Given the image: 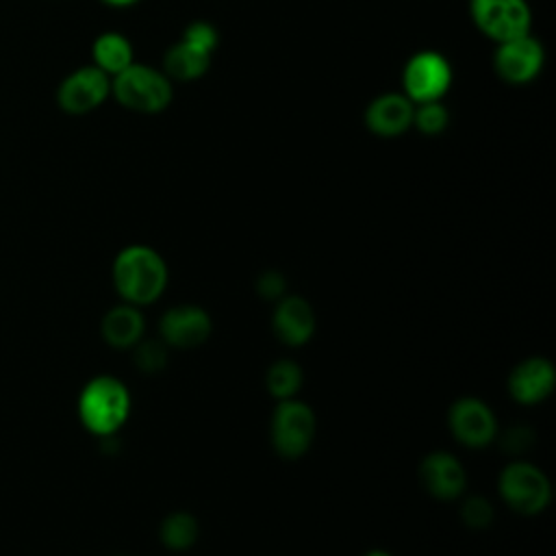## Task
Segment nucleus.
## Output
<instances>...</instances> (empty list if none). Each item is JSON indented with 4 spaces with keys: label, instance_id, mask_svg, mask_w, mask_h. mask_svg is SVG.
<instances>
[{
    "label": "nucleus",
    "instance_id": "obj_1",
    "mask_svg": "<svg viewBox=\"0 0 556 556\" xmlns=\"http://www.w3.org/2000/svg\"><path fill=\"white\" fill-rule=\"evenodd\" d=\"M111 278L124 302L146 306L163 295L169 274L165 258L154 248L130 243L115 254Z\"/></svg>",
    "mask_w": 556,
    "mask_h": 556
},
{
    "label": "nucleus",
    "instance_id": "obj_2",
    "mask_svg": "<svg viewBox=\"0 0 556 556\" xmlns=\"http://www.w3.org/2000/svg\"><path fill=\"white\" fill-rule=\"evenodd\" d=\"M130 391L128 387L111 376H93L78 393L76 410L83 428L93 437H113L130 415Z\"/></svg>",
    "mask_w": 556,
    "mask_h": 556
},
{
    "label": "nucleus",
    "instance_id": "obj_3",
    "mask_svg": "<svg viewBox=\"0 0 556 556\" xmlns=\"http://www.w3.org/2000/svg\"><path fill=\"white\" fill-rule=\"evenodd\" d=\"M111 98L135 113H161L172 104L174 83L163 70L135 61L111 78Z\"/></svg>",
    "mask_w": 556,
    "mask_h": 556
},
{
    "label": "nucleus",
    "instance_id": "obj_4",
    "mask_svg": "<svg viewBox=\"0 0 556 556\" xmlns=\"http://www.w3.org/2000/svg\"><path fill=\"white\" fill-rule=\"evenodd\" d=\"M497 493L519 515H539L552 500V484L543 469L528 460L508 463L497 478Z\"/></svg>",
    "mask_w": 556,
    "mask_h": 556
},
{
    "label": "nucleus",
    "instance_id": "obj_5",
    "mask_svg": "<svg viewBox=\"0 0 556 556\" xmlns=\"http://www.w3.org/2000/svg\"><path fill=\"white\" fill-rule=\"evenodd\" d=\"M315 413L306 402L298 397L280 400L269 421V439L274 450L289 460L304 456L315 439Z\"/></svg>",
    "mask_w": 556,
    "mask_h": 556
},
{
    "label": "nucleus",
    "instance_id": "obj_6",
    "mask_svg": "<svg viewBox=\"0 0 556 556\" xmlns=\"http://www.w3.org/2000/svg\"><path fill=\"white\" fill-rule=\"evenodd\" d=\"M452 65L447 56L437 50L415 52L402 70V93L413 102L443 100L452 87Z\"/></svg>",
    "mask_w": 556,
    "mask_h": 556
},
{
    "label": "nucleus",
    "instance_id": "obj_7",
    "mask_svg": "<svg viewBox=\"0 0 556 556\" xmlns=\"http://www.w3.org/2000/svg\"><path fill=\"white\" fill-rule=\"evenodd\" d=\"M469 15L476 28L495 43L528 35L532 28L526 0H469Z\"/></svg>",
    "mask_w": 556,
    "mask_h": 556
},
{
    "label": "nucleus",
    "instance_id": "obj_8",
    "mask_svg": "<svg viewBox=\"0 0 556 556\" xmlns=\"http://www.w3.org/2000/svg\"><path fill=\"white\" fill-rule=\"evenodd\" d=\"M111 98V76L93 63L72 70L56 87V104L67 115H85Z\"/></svg>",
    "mask_w": 556,
    "mask_h": 556
},
{
    "label": "nucleus",
    "instance_id": "obj_9",
    "mask_svg": "<svg viewBox=\"0 0 556 556\" xmlns=\"http://www.w3.org/2000/svg\"><path fill=\"white\" fill-rule=\"evenodd\" d=\"M495 46L493 70L504 83L528 85L541 74L545 65V50L532 33Z\"/></svg>",
    "mask_w": 556,
    "mask_h": 556
},
{
    "label": "nucleus",
    "instance_id": "obj_10",
    "mask_svg": "<svg viewBox=\"0 0 556 556\" xmlns=\"http://www.w3.org/2000/svg\"><path fill=\"white\" fill-rule=\"evenodd\" d=\"M447 426L452 437L471 450H482L497 437V419L486 402L480 397H458L447 410Z\"/></svg>",
    "mask_w": 556,
    "mask_h": 556
},
{
    "label": "nucleus",
    "instance_id": "obj_11",
    "mask_svg": "<svg viewBox=\"0 0 556 556\" xmlns=\"http://www.w3.org/2000/svg\"><path fill=\"white\" fill-rule=\"evenodd\" d=\"M211 315L198 304H176L161 315L159 334L165 345L172 348H198L211 334Z\"/></svg>",
    "mask_w": 556,
    "mask_h": 556
},
{
    "label": "nucleus",
    "instance_id": "obj_12",
    "mask_svg": "<svg viewBox=\"0 0 556 556\" xmlns=\"http://www.w3.org/2000/svg\"><path fill=\"white\" fill-rule=\"evenodd\" d=\"M419 480L432 497L443 502L460 497L467 489V471L463 463L445 450L424 456L419 465Z\"/></svg>",
    "mask_w": 556,
    "mask_h": 556
},
{
    "label": "nucleus",
    "instance_id": "obj_13",
    "mask_svg": "<svg viewBox=\"0 0 556 556\" xmlns=\"http://www.w3.org/2000/svg\"><path fill=\"white\" fill-rule=\"evenodd\" d=\"M413 111L415 104L402 91H387L365 106L363 122L371 135L393 139L413 128Z\"/></svg>",
    "mask_w": 556,
    "mask_h": 556
},
{
    "label": "nucleus",
    "instance_id": "obj_14",
    "mask_svg": "<svg viewBox=\"0 0 556 556\" xmlns=\"http://www.w3.org/2000/svg\"><path fill=\"white\" fill-rule=\"evenodd\" d=\"M556 371L545 356H528L508 374V393L519 404H539L552 395Z\"/></svg>",
    "mask_w": 556,
    "mask_h": 556
},
{
    "label": "nucleus",
    "instance_id": "obj_15",
    "mask_svg": "<svg viewBox=\"0 0 556 556\" xmlns=\"http://www.w3.org/2000/svg\"><path fill=\"white\" fill-rule=\"evenodd\" d=\"M271 328L289 348L308 343L315 332V311L311 302L302 295H282L274 306Z\"/></svg>",
    "mask_w": 556,
    "mask_h": 556
},
{
    "label": "nucleus",
    "instance_id": "obj_16",
    "mask_svg": "<svg viewBox=\"0 0 556 556\" xmlns=\"http://www.w3.org/2000/svg\"><path fill=\"white\" fill-rule=\"evenodd\" d=\"M102 339L117 350L135 348L146 332V317L141 313V306L135 304H117L109 308L100 324Z\"/></svg>",
    "mask_w": 556,
    "mask_h": 556
},
{
    "label": "nucleus",
    "instance_id": "obj_17",
    "mask_svg": "<svg viewBox=\"0 0 556 556\" xmlns=\"http://www.w3.org/2000/svg\"><path fill=\"white\" fill-rule=\"evenodd\" d=\"M211 50L200 48L187 39L176 41L172 48H167L163 56V72L169 76V80L187 83L204 76L211 67Z\"/></svg>",
    "mask_w": 556,
    "mask_h": 556
},
{
    "label": "nucleus",
    "instance_id": "obj_18",
    "mask_svg": "<svg viewBox=\"0 0 556 556\" xmlns=\"http://www.w3.org/2000/svg\"><path fill=\"white\" fill-rule=\"evenodd\" d=\"M91 63L106 76H115L135 63L132 43L119 30H104L91 43Z\"/></svg>",
    "mask_w": 556,
    "mask_h": 556
},
{
    "label": "nucleus",
    "instance_id": "obj_19",
    "mask_svg": "<svg viewBox=\"0 0 556 556\" xmlns=\"http://www.w3.org/2000/svg\"><path fill=\"white\" fill-rule=\"evenodd\" d=\"M198 532H200V526H198V519L187 513V510H174L169 513L161 526H159V536H161V543L172 549V552H185L189 549L195 539H198Z\"/></svg>",
    "mask_w": 556,
    "mask_h": 556
},
{
    "label": "nucleus",
    "instance_id": "obj_20",
    "mask_svg": "<svg viewBox=\"0 0 556 556\" xmlns=\"http://www.w3.org/2000/svg\"><path fill=\"white\" fill-rule=\"evenodd\" d=\"M304 382V374L302 367L291 361V358H280L274 361L265 374V387L269 391L271 397L280 400H291L298 397V391L302 389Z\"/></svg>",
    "mask_w": 556,
    "mask_h": 556
},
{
    "label": "nucleus",
    "instance_id": "obj_21",
    "mask_svg": "<svg viewBox=\"0 0 556 556\" xmlns=\"http://www.w3.org/2000/svg\"><path fill=\"white\" fill-rule=\"evenodd\" d=\"M450 124V111L443 104V100L432 102H419L413 111V128H417L421 135L437 137L441 135Z\"/></svg>",
    "mask_w": 556,
    "mask_h": 556
},
{
    "label": "nucleus",
    "instance_id": "obj_22",
    "mask_svg": "<svg viewBox=\"0 0 556 556\" xmlns=\"http://www.w3.org/2000/svg\"><path fill=\"white\" fill-rule=\"evenodd\" d=\"M132 361L143 374H159L167 365V345L161 339H141L132 348Z\"/></svg>",
    "mask_w": 556,
    "mask_h": 556
},
{
    "label": "nucleus",
    "instance_id": "obj_23",
    "mask_svg": "<svg viewBox=\"0 0 556 556\" xmlns=\"http://www.w3.org/2000/svg\"><path fill=\"white\" fill-rule=\"evenodd\" d=\"M460 517L465 521V526L473 528V530H482L493 521V506L484 495H467L463 506H460Z\"/></svg>",
    "mask_w": 556,
    "mask_h": 556
},
{
    "label": "nucleus",
    "instance_id": "obj_24",
    "mask_svg": "<svg viewBox=\"0 0 556 556\" xmlns=\"http://www.w3.org/2000/svg\"><path fill=\"white\" fill-rule=\"evenodd\" d=\"M256 291L265 298V300H280L287 291V278L282 271L278 269H265L258 278H256Z\"/></svg>",
    "mask_w": 556,
    "mask_h": 556
},
{
    "label": "nucleus",
    "instance_id": "obj_25",
    "mask_svg": "<svg viewBox=\"0 0 556 556\" xmlns=\"http://www.w3.org/2000/svg\"><path fill=\"white\" fill-rule=\"evenodd\" d=\"M182 39L200 46V48H206V50H215L217 46V30L208 24V22H191L187 28H185V35Z\"/></svg>",
    "mask_w": 556,
    "mask_h": 556
},
{
    "label": "nucleus",
    "instance_id": "obj_26",
    "mask_svg": "<svg viewBox=\"0 0 556 556\" xmlns=\"http://www.w3.org/2000/svg\"><path fill=\"white\" fill-rule=\"evenodd\" d=\"M532 439H534V434H532L530 428H526V426H513V428H508V430L504 432V437H502V447L508 450V452H523V450L530 447Z\"/></svg>",
    "mask_w": 556,
    "mask_h": 556
},
{
    "label": "nucleus",
    "instance_id": "obj_27",
    "mask_svg": "<svg viewBox=\"0 0 556 556\" xmlns=\"http://www.w3.org/2000/svg\"><path fill=\"white\" fill-rule=\"evenodd\" d=\"M104 4H109V7H117V9H122V7H130V4H135V2H139V0H102Z\"/></svg>",
    "mask_w": 556,
    "mask_h": 556
},
{
    "label": "nucleus",
    "instance_id": "obj_28",
    "mask_svg": "<svg viewBox=\"0 0 556 556\" xmlns=\"http://www.w3.org/2000/svg\"><path fill=\"white\" fill-rule=\"evenodd\" d=\"M363 556H391L387 549H369L367 554H363Z\"/></svg>",
    "mask_w": 556,
    "mask_h": 556
}]
</instances>
